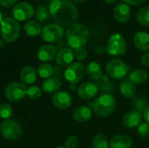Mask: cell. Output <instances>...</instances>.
<instances>
[{"mask_svg": "<svg viewBox=\"0 0 149 148\" xmlns=\"http://www.w3.org/2000/svg\"><path fill=\"white\" fill-rule=\"evenodd\" d=\"M49 12L52 19L61 25L72 24L79 16L77 7L69 0L52 1L49 7Z\"/></svg>", "mask_w": 149, "mask_h": 148, "instance_id": "cell-1", "label": "cell"}, {"mask_svg": "<svg viewBox=\"0 0 149 148\" xmlns=\"http://www.w3.org/2000/svg\"><path fill=\"white\" fill-rule=\"evenodd\" d=\"M88 28L80 23H74L71 24L65 32V38L68 45L72 49L84 47L89 39Z\"/></svg>", "mask_w": 149, "mask_h": 148, "instance_id": "cell-2", "label": "cell"}, {"mask_svg": "<svg viewBox=\"0 0 149 148\" xmlns=\"http://www.w3.org/2000/svg\"><path fill=\"white\" fill-rule=\"evenodd\" d=\"M116 108V100L112 94L104 93L96 98L91 104L92 111L99 117L105 118L111 115Z\"/></svg>", "mask_w": 149, "mask_h": 148, "instance_id": "cell-3", "label": "cell"}, {"mask_svg": "<svg viewBox=\"0 0 149 148\" xmlns=\"http://www.w3.org/2000/svg\"><path fill=\"white\" fill-rule=\"evenodd\" d=\"M20 33V26L15 18L7 17L1 23V34L3 38L9 43L17 39Z\"/></svg>", "mask_w": 149, "mask_h": 148, "instance_id": "cell-4", "label": "cell"}, {"mask_svg": "<svg viewBox=\"0 0 149 148\" xmlns=\"http://www.w3.org/2000/svg\"><path fill=\"white\" fill-rule=\"evenodd\" d=\"M106 49L111 56H123L127 52V42L121 34L114 33L110 36Z\"/></svg>", "mask_w": 149, "mask_h": 148, "instance_id": "cell-5", "label": "cell"}, {"mask_svg": "<svg viewBox=\"0 0 149 148\" xmlns=\"http://www.w3.org/2000/svg\"><path fill=\"white\" fill-rule=\"evenodd\" d=\"M107 74L113 79H123L128 73L127 65L119 58L110 59L106 66Z\"/></svg>", "mask_w": 149, "mask_h": 148, "instance_id": "cell-6", "label": "cell"}, {"mask_svg": "<svg viewBox=\"0 0 149 148\" xmlns=\"http://www.w3.org/2000/svg\"><path fill=\"white\" fill-rule=\"evenodd\" d=\"M27 87L24 84L20 82H11L10 83L5 90L4 95L6 99L11 102H17L22 100L25 95H27Z\"/></svg>", "mask_w": 149, "mask_h": 148, "instance_id": "cell-7", "label": "cell"}, {"mask_svg": "<svg viewBox=\"0 0 149 148\" xmlns=\"http://www.w3.org/2000/svg\"><path fill=\"white\" fill-rule=\"evenodd\" d=\"M1 132L3 136L9 140H16L23 133L22 126L13 120H5L1 124Z\"/></svg>", "mask_w": 149, "mask_h": 148, "instance_id": "cell-8", "label": "cell"}, {"mask_svg": "<svg viewBox=\"0 0 149 148\" xmlns=\"http://www.w3.org/2000/svg\"><path fill=\"white\" fill-rule=\"evenodd\" d=\"M86 73V67L79 62L72 63L69 65L65 71V79L71 83L72 85H75L79 83L85 76Z\"/></svg>", "mask_w": 149, "mask_h": 148, "instance_id": "cell-9", "label": "cell"}, {"mask_svg": "<svg viewBox=\"0 0 149 148\" xmlns=\"http://www.w3.org/2000/svg\"><path fill=\"white\" fill-rule=\"evenodd\" d=\"M64 35V29L60 24H51L45 25L41 32L42 38L48 43H53L60 40Z\"/></svg>", "mask_w": 149, "mask_h": 148, "instance_id": "cell-10", "label": "cell"}, {"mask_svg": "<svg viewBox=\"0 0 149 148\" xmlns=\"http://www.w3.org/2000/svg\"><path fill=\"white\" fill-rule=\"evenodd\" d=\"M12 14L17 21H25L33 16L34 9L31 3L27 2H21L13 7Z\"/></svg>", "mask_w": 149, "mask_h": 148, "instance_id": "cell-11", "label": "cell"}, {"mask_svg": "<svg viewBox=\"0 0 149 148\" xmlns=\"http://www.w3.org/2000/svg\"><path fill=\"white\" fill-rule=\"evenodd\" d=\"M99 92V86L93 82H85L81 84L77 91L78 96L83 100H90L96 97Z\"/></svg>", "mask_w": 149, "mask_h": 148, "instance_id": "cell-12", "label": "cell"}, {"mask_svg": "<svg viewBox=\"0 0 149 148\" xmlns=\"http://www.w3.org/2000/svg\"><path fill=\"white\" fill-rule=\"evenodd\" d=\"M52 101L53 106L59 109H67L72 104V96L65 91H58L55 92L52 96Z\"/></svg>", "mask_w": 149, "mask_h": 148, "instance_id": "cell-13", "label": "cell"}, {"mask_svg": "<svg viewBox=\"0 0 149 148\" xmlns=\"http://www.w3.org/2000/svg\"><path fill=\"white\" fill-rule=\"evenodd\" d=\"M113 14L116 21H118L119 23H126L129 20L131 17L130 7L125 3H118L113 8Z\"/></svg>", "mask_w": 149, "mask_h": 148, "instance_id": "cell-14", "label": "cell"}, {"mask_svg": "<svg viewBox=\"0 0 149 148\" xmlns=\"http://www.w3.org/2000/svg\"><path fill=\"white\" fill-rule=\"evenodd\" d=\"M122 123L127 128H136L142 123V115L136 111L127 113L122 119Z\"/></svg>", "mask_w": 149, "mask_h": 148, "instance_id": "cell-15", "label": "cell"}, {"mask_svg": "<svg viewBox=\"0 0 149 148\" xmlns=\"http://www.w3.org/2000/svg\"><path fill=\"white\" fill-rule=\"evenodd\" d=\"M133 140L126 134H117L109 140L110 148H131Z\"/></svg>", "mask_w": 149, "mask_h": 148, "instance_id": "cell-16", "label": "cell"}, {"mask_svg": "<svg viewBox=\"0 0 149 148\" xmlns=\"http://www.w3.org/2000/svg\"><path fill=\"white\" fill-rule=\"evenodd\" d=\"M134 44L141 51H149V34L146 31H140L134 36Z\"/></svg>", "mask_w": 149, "mask_h": 148, "instance_id": "cell-17", "label": "cell"}, {"mask_svg": "<svg viewBox=\"0 0 149 148\" xmlns=\"http://www.w3.org/2000/svg\"><path fill=\"white\" fill-rule=\"evenodd\" d=\"M74 53L71 48H63L56 55V62L61 66H66L72 63Z\"/></svg>", "mask_w": 149, "mask_h": 148, "instance_id": "cell-18", "label": "cell"}, {"mask_svg": "<svg viewBox=\"0 0 149 148\" xmlns=\"http://www.w3.org/2000/svg\"><path fill=\"white\" fill-rule=\"evenodd\" d=\"M56 56V48L51 44H45L38 50V58L43 62L52 60Z\"/></svg>", "mask_w": 149, "mask_h": 148, "instance_id": "cell-19", "label": "cell"}, {"mask_svg": "<svg viewBox=\"0 0 149 148\" xmlns=\"http://www.w3.org/2000/svg\"><path fill=\"white\" fill-rule=\"evenodd\" d=\"M38 78L37 71L31 66H25L20 72V79L24 85H32Z\"/></svg>", "mask_w": 149, "mask_h": 148, "instance_id": "cell-20", "label": "cell"}, {"mask_svg": "<svg viewBox=\"0 0 149 148\" xmlns=\"http://www.w3.org/2000/svg\"><path fill=\"white\" fill-rule=\"evenodd\" d=\"M120 92L123 97L131 99L135 95L136 92L135 85L129 79H123L120 84Z\"/></svg>", "mask_w": 149, "mask_h": 148, "instance_id": "cell-21", "label": "cell"}, {"mask_svg": "<svg viewBox=\"0 0 149 148\" xmlns=\"http://www.w3.org/2000/svg\"><path fill=\"white\" fill-rule=\"evenodd\" d=\"M93 114V111L89 106H81L77 107L73 112V119L78 122L88 121Z\"/></svg>", "mask_w": 149, "mask_h": 148, "instance_id": "cell-22", "label": "cell"}, {"mask_svg": "<svg viewBox=\"0 0 149 148\" xmlns=\"http://www.w3.org/2000/svg\"><path fill=\"white\" fill-rule=\"evenodd\" d=\"M61 86V81L55 78L51 77L46 79L42 84V91L45 93H55Z\"/></svg>", "mask_w": 149, "mask_h": 148, "instance_id": "cell-23", "label": "cell"}, {"mask_svg": "<svg viewBox=\"0 0 149 148\" xmlns=\"http://www.w3.org/2000/svg\"><path fill=\"white\" fill-rule=\"evenodd\" d=\"M86 73L90 79L98 80L103 75V71L97 62H89L86 67Z\"/></svg>", "mask_w": 149, "mask_h": 148, "instance_id": "cell-24", "label": "cell"}, {"mask_svg": "<svg viewBox=\"0 0 149 148\" xmlns=\"http://www.w3.org/2000/svg\"><path fill=\"white\" fill-rule=\"evenodd\" d=\"M129 79L134 85H141L147 81L148 73L142 69H136L129 74Z\"/></svg>", "mask_w": 149, "mask_h": 148, "instance_id": "cell-25", "label": "cell"}, {"mask_svg": "<svg viewBox=\"0 0 149 148\" xmlns=\"http://www.w3.org/2000/svg\"><path fill=\"white\" fill-rule=\"evenodd\" d=\"M24 30L25 33L28 36H30V37L38 36L42 32L40 24L38 22H36V21H28L24 24Z\"/></svg>", "mask_w": 149, "mask_h": 148, "instance_id": "cell-26", "label": "cell"}, {"mask_svg": "<svg viewBox=\"0 0 149 148\" xmlns=\"http://www.w3.org/2000/svg\"><path fill=\"white\" fill-rule=\"evenodd\" d=\"M92 148H110L107 137L103 133L95 135L92 140Z\"/></svg>", "mask_w": 149, "mask_h": 148, "instance_id": "cell-27", "label": "cell"}, {"mask_svg": "<svg viewBox=\"0 0 149 148\" xmlns=\"http://www.w3.org/2000/svg\"><path fill=\"white\" fill-rule=\"evenodd\" d=\"M136 18L140 24L149 26V5H146L138 10Z\"/></svg>", "mask_w": 149, "mask_h": 148, "instance_id": "cell-28", "label": "cell"}, {"mask_svg": "<svg viewBox=\"0 0 149 148\" xmlns=\"http://www.w3.org/2000/svg\"><path fill=\"white\" fill-rule=\"evenodd\" d=\"M38 75L43 79H49L53 73V68L52 66L48 63H43L38 66Z\"/></svg>", "mask_w": 149, "mask_h": 148, "instance_id": "cell-29", "label": "cell"}, {"mask_svg": "<svg viewBox=\"0 0 149 148\" xmlns=\"http://www.w3.org/2000/svg\"><path fill=\"white\" fill-rule=\"evenodd\" d=\"M13 113L11 106L8 103H3L0 105V117L4 120H9Z\"/></svg>", "mask_w": 149, "mask_h": 148, "instance_id": "cell-30", "label": "cell"}, {"mask_svg": "<svg viewBox=\"0 0 149 148\" xmlns=\"http://www.w3.org/2000/svg\"><path fill=\"white\" fill-rule=\"evenodd\" d=\"M41 89L37 85H31L27 89V96L32 100L38 99L41 97Z\"/></svg>", "mask_w": 149, "mask_h": 148, "instance_id": "cell-31", "label": "cell"}, {"mask_svg": "<svg viewBox=\"0 0 149 148\" xmlns=\"http://www.w3.org/2000/svg\"><path fill=\"white\" fill-rule=\"evenodd\" d=\"M49 17V10L45 5H40L36 10V17L38 20L43 22L45 21Z\"/></svg>", "mask_w": 149, "mask_h": 148, "instance_id": "cell-32", "label": "cell"}, {"mask_svg": "<svg viewBox=\"0 0 149 148\" xmlns=\"http://www.w3.org/2000/svg\"><path fill=\"white\" fill-rule=\"evenodd\" d=\"M138 133L141 138H147L149 136V123L144 122L138 126Z\"/></svg>", "mask_w": 149, "mask_h": 148, "instance_id": "cell-33", "label": "cell"}, {"mask_svg": "<svg viewBox=\"0 0 149 148\" xmlns=\"http://www.w3.org/2000/svg\"><path fill=\"white\" fill-rule=\"evenodd\" d=\"M79 146V139L76 136H69L65 141V148H77Z\"/></svg>", "mask_w": 149, "mask_h": 148, "instance_id": "cell-34", "label": "cell"}, {"mask_svg": "<svg viewBox=\"0 0 149 148\" xmlns=\"http://www.w3.org/2000/svg\"><path fill=\"white\" fill-rule=\"evenodd\" d=\"M73 53H74V58L77 60H84L87 57V51L84 47L75 49Z\"/></svg>", "mask_w": 149, "mask_h": 148, "instance_id": "cell-35", "label": "cell"}, {"mask_svg": "<svg viewBox=\"0 0 149 148\" xmlns=\"http://www.w3.org/2000/svg\"><path fill=\"white\" fill-rule=\"evenodd\" d=\"M141 63L146 66V67H149V52L145 53L144 55L141 56Z\"/></svg>", "mask_w": 149, "mask_h": 148, "instance_id": "cell-36", "label": "cell"}, {"mask_svg": "<svg viewBox=\"0 0 149 148\" xmlns=\"http://www.w3.org/2000/svg\"><path fill=\"white\" fill-rule=\"evenodd\" d=\"M17 1V0H0V4L3 7H10L15 4Z\"/></svg>", "mask_w": 149, "mask_h": 148, "instance_id": "cell-37", "label": "cell"}, {"mask_svg": "<svg viewBox=\"0 0 149 148\" xmlns=\"http://www.w3.org/2000/svg\"><path fill=\"white\" fill-rule=\"evenodd\" d=\"M125 3L130 4V5H140L145 0H123Z\"/></svg>", "mask_w": 149, "mask_h": 148, "instance_id": "cell-38", "label": "cell"}, {"mask_svg": "<svg viewBox=\"0 0 149 148\" xmlns=\"http://www.w3.org/2000/svg\"><path fill=\"white\" fill-rule=\"evenodd\" d=\"M143 119L146 120V122L149 123V106L146 107L143 112Z\"/></svg>", "mask_w": 149, "mask_h": 148, "instance_id": "cell-39", "label": "cell"}, {"mask_svg": "<svg viewBox=\"0 0 149 148\" xmlns=\"http://www.w3.org/2000/svg\"><path fill=\"white\" fill-rule=\"evenodd\" d=\"M106 3H116L118 0H104Z\"/></svg>", "mask_w": 149, "mask_h": 148, "instance_id": "cell-40", "label": "cell"}, {"mask_svg": "<svg viewBox=\"0 0 149 148\" xmlns=\"http://www.w3.org/2000/svg\"><path fill=\"white\" fill-rule=\"evenodd\" d=\"M71 2H74V3H82V2H85L86 0H69Z\"/></svg>", "mask_w": 149, "mask_h": 148, "instance_id": "cell-41", "label": "cell"}, {"mask_svg": "<svg viewBox=\"0 0 149 148\" xmlns=\"http://www.w3.org/2000/svg\"><path fill=\"white\" fill-rule=\"evenodd\" d=\"M3 15H2V13L0 12V24H1V23L3 22Z\"/></svg>", "mask_w": 149, "mask_h": 148, "instance_id": "cell-42", "label": "cell"}, {"mask_svg": "<svg viewBox=\"0 0 149 148\" xmlns=\"http://www.w3.org/2000/svg\"><path fill=\"white\" fill-rule=\"evenodd\" d=\"M2 46H3V41H2V40L0 39V48H1Z\"/></svg>", "mask_w": 149, "mask_h": 148, "instance_id": "cell-43", "label": "cell"}, {"mask_svg": "<svg viewBox=\"0 0 149 148\" xmlns=\"http://www.w3.org/2000/svg\"><path fill=\"white\" fill-rule=\"evenodd\" d=\"M55 148H65V147H55Z\"/></svg>", "mask_w": 149, "mask_h": 148, "instance_id": "cell-44", "label": "cell"}, {"mask_svg": "<svg viewBox=\"0 0 149 148\" xmlns=\"http://www.w3.org/2000/svg\"><path fill=\"white\" fill-rule=\"evenodd\" d=\"M0 131H1V125H0Z\"/></svg>", "mask_w": 149, "mask_h": 148, "instance_id": "cell-45", "label": "cell"}, {"mask_svg": "<svg viewBox=\"0 0 149 148\" xmlns=\"http://www.w3.org/2000/svg\"><path fill=\"white\" fill-rule=\"evenodd\" d=\"M52 1H55V0H52Z\"/></svg>", "mask_w": 149, "mask_h": 148, "instance_id": "cell-46", "label": "cell"}]
</instances>
